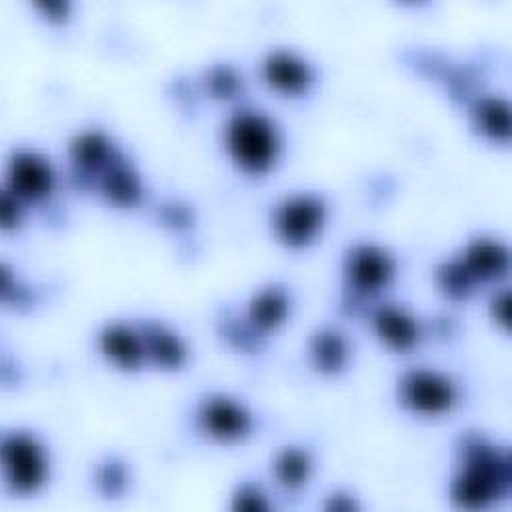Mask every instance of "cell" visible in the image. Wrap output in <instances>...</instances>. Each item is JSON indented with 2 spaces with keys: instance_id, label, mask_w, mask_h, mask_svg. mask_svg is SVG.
<instances>
[{
  "instance_id": "1",
  "label": "cell",
  "mask_w": 512,
  "mask_h": 512,
  "mask_svg": "<svg viewBox=\"0 0 512 512\" xmlns=\"http://www.w3.org/2000/svg\"><path fill=\"white\" fill-rule=\"evenodd\" d=\"M512 464L506 448L468 436L460 448V466L450 482V498L464 510H484L510 492Z\"/></svg>"
},
{
  "instance_id": "2",
  "label": "cell",
  "mask_w": 512,
  "mask_h": 512,
  "mask_svg": "<svg viewBox=\"0 0 512 512\" xmlns=\"http://www.w3.org/2000/svg\"><path fill=\"white\" fill-rule=\"evenodd\" d=\"M224 146L230 160L246 174L268 172L282 150L280 130L260 110H238L224 126Z\"/></svg>"
},
{
  "instance_id": "3",
  "label": "cell",
  "mask_w": 512,
  "mask_h": 512,
  "mask_svg": "<svg viewBox=\"0 0 512 512\" xmlns=\"http://www.w3.org/2000/svg\"><path fill=\"white\" fill-rule=\"evenodd\" d=\"M2 472L8 488L16 494L38 492L48 478V454L44 444L30 432H10L0 446Z\"/></svg>"
},
{
  "instance_id": "4",
  "label": "cell",
  "mask_w": 512,
  "mask_h": 512,
  "mask_svg": "<svg viewBox=\"0 0 512 512\" xmlns=\"http://www.w3.org/2000/svg\"><path fill=\"white\" fill-rule=\"evenodd\" d=\"M270 222L282 244L290 248L308 246L324 228L326 202L312 192L288 194L272 208Z\"/></svg>"
},
{
  "instance_id": "5",
  "label": "cell",
  "mask_w": 512,
  "mask_h": 512,
  "mask_svg": "<svg viewBox=\"0 0 512 512\" xmlns=\"http://www.w3.org/2000/svg\"><path fill=\"white\" fill-rule=\"evenodd\" d=\"M456 382L432 368H410L398 378L400 404L418 416H442L458 404Z\"/></svg>"
},
{
  "instance_id": "6",
  "label": "cell",
  "mask_w": 512,
  "mask_h": 512,
  "mask_svg": "<svg viewBox=\"0 0 512 512\" xmlns=\"http://www.w3.org/2000/svg\"><path fill=\"white\" fill-rule=\"evenodd\" d=\"M396 274L394 256L372 242L354 244L344 258L348 286L360 296H372L386 288Z\"/></svg>"
},
{
  "instance_id": "7",
  "label": "cell",
  "mask_w": 512,
  "mask_h": 512,
  "mask_svg": "<svg viewBox=\"0 0 512 512\" xmlns=\"http://www.w3.org/2000/svg\"><path fill=\"white\" fill-rule=\"evenodd\" d=\"M196 424L210 440L232 444L250 434L254 420L248 408L238 400L224 394H212L200 402Z\"/></svg>"
},
{
  "instance_id": "8",
  "label": "cell",
  "mask_w": 512,
  "mask_h": 512,
  "mask_svg": "<svg viewBox=\"0 0 512 512\" xmlns=\"http://www.w3.org/2000/svg\"><path fill=\"white\" fill-rule=\"evenodd\" d=\"M56 172L50 160L36 150H16L6 166V190L22 202H38L52 194Z\"/></svg>"
},
{
  "instance_id": "9",
  "label": "cell",
  "mask_w": 512,
  "mask_h": 512,
  "mask_svg": "<svg viewBox=\"0 0 512 512\" xmlns=\"http://www.w3.org/2000/svg\"><path fill=\"white\" fill-rule=\"evenodd\" d=\"M262 78L272 90L296 96L304 94L312 86L314 70L300 54L286 48H276L270 50L262 60Z\"/></svg>"
},
{
  "instance_id": "10",
  "label": "cell",
  "mask_w": 512,
  "mask_h": 512,
  "mask_svg": "<svg viewBox=\"0 0 512 512\" xmlns=\"http://www.w3.org/2000/svg\"><path fill=\"white\" fill-rule=\"evenodd\" d=\"M102 356L120 370H138L146 362L142 330L124 322H110L98 334Z\"/></svg>"
},
{
  "instance_id": "11",
  "label": "cell",
  "mask_w": 512,
  "mask_h": 512,
  "mask_svg": "<svg viewBox=\"0 0 512 512\" xmlns=\"http://www.w3.org/2000/svg\"><path fill=\"white\" fill-rule=\"evenodd\" d=\"M372 328L378 340L396 352L412 350L422 338V328L416 316L396 304L378 306L372 314Z\"/></svg>"
},
{
  "instance_id": "12",
  "label": "cell",
  "mask_w": 512,
  "mask_h": 512,
  "mask_svg": "<svg viewBox=\"0 0 512 512\" xmlns=\"http://www.w3.org/2000/svg\"><path fill=\"white\" fill-rule=\"evenodd\" d=\"M458 260L462 262L474 284H478L502 278L508 272L510 252L500 240L478 236L464 246V252Z\"/></svg>"
},
{
  "instance_id": "13",
  "label": "cell",
  "mask_w": 512,
  "mask_h": 512,
  "mask_svg": "<svg viewBox=\"0 0 512 512\" xmlns=\"http://www.w3.org/2000/svg\"><path fill=\"white\" fill-rule=\"evenodd\" d=\"M68 154H70L72 164L82 174H96V176L102 170H106L114 162V158L118 156L110 138L100 130L78 132L70 140Z\"/></svg>"
},
{
  "instance_id": "14",
  "label": "cell",
  "mask_w": 512,
  "mask_h": 512,
  "mask_svg": "<svg viewBox=\"0 0 512 512\" xmlns=\"http://www.w3.org/2000/svg\"><path fill=\"white\" fill-rule=\"evenodd\" d=\"M96 178L100 194L114 206H134L142 196V180L138 172L120 154Z\"/></svg>"
},
{
  "instance_id": "15",
  "label": "cell",
  "mask_w": 512,
  "mask_h": 512,
  "mask_svg": "<svg viewBox=\"0 0 512 512\" xmlns=\"http://www.w3.org/2000/svg\"><path fill=\"white\" fill-rule=\"evenodd\" d=\"M140 330L144 338L146 360L166 370L180 368L186 362V346L172 328L158 322H148Z\"/></svg>"
},
{
  "instance_id": "16",
  "label": "cell",
  "mask_w": 512,
  "mask_h": 512,
  "mask_svg": "<svg viewBox=\"0 0 512 512\" xmlns=\"http://www.w3.org/2000/svg\"><path fill=\"white\" fill-rule=\"evenodd\" d=\"M308 358L322 374L340 372L350 358L346 336L336 328H320L308 342Z\"/></svg>"
},
{
  "instance_id": "17",
  "label": "cell",
  "mask_w": 512,
  "mask_h": 512,
  "mask_svg": "<svg viewBox=\"0 0 512 512\" xmlns=\"http://www.w3.org/2000/svg\"><path fill=\"white\" fill-rule=\"evenodd\" d=\"M288 314H290V298L286 290L278 286H268L256 292L250 298L248 310H246V318L250 326L260 332L278 328L280 324L286 322Z\"/></svg>"
},
{
  "instance_id": "18",
  "label": "cell",
  "mask_w": 512,
  "mask_h": 512,
  "mask_svg": "<svg viewBox=\"0 0 512 512\" xmlns=\"http://www.w3.org/2000/svg\"><path fill=\"white\" fill-rule=\"evenodd\" d=\"M472 122L490 140L506 142L510 136V106L500 96H482L472 106Z\"/></svg>"
},
{
  "instance_id": "19",
  "label": "cell",
  "mask_w": 512,
  "mask_h": 512,
  "mask_svg": "<svg viewBox=\"0 0 512 512\" xmlns=\"http://www.w3.org/2000/svg\"><path fill=\"white\" fill-rule=\"evenodd\" d=\"M272 472L282 488L298 490L312 476V458L304 448L286 446L274 456Z\"/></svg>"
},
{
  "instance_id": "20",
  "label": "cell",
  "mask_w": 512,
  "mask_h": 512,
  "mask_svg": "<svg viewBox=\"0 0 512 512\" xmlns=\"http://www.w3.org/2000/svg\"><path fill=\"white\" fill-rule=\"evenodd\" d=\"M436 284L452 300L468 298L476 286L458 258L446 260L436 268Z\"/></svg>"
},
{
  "instance_id": "21",
  "label": "cell",
  "mask_w": 512,
  "mask_h": 512,
  "mask_svg": "<svg viewBox=\"0 0 512 512\" xmlns=\"http://www.w3.org/2000/svg\"><path fill=\"white\" fill-rule=\"evenodd\" d=\"M232 508L242 512H262V510H268L270 504L266 500V494L258 486L242 484L232 494Z\"/></svg>"
},
{
  "instance_id": "22",
  "label": "cell",
  "mask_w": 512,
  "mask_h": 512,
  "mask_svg": "<svg viewBox=\"0 0 512 512\" xmlns=\"http://www.w3.org/2000/svg\"><path fill=\"white\" fill-rule=\"evenodd\" d=\"M98 486L110 496H116L118 492H122V488L126 486V474H124L122 464H118L114 460L104 464L98 472Z\"/></svg>"
},
{
  "instance_id": "23",
  "label": "cell",
  "mask_w": 512,
  "mask_h": 512,
  "mask_svg": "<svg viewBox=\"0 0 512 512\" xmlns=\"http://www.w3.org/2000/svg\"><path fill=\"white\" fill-rule=\"evenodd\" d=\"M22 220V200L4 188L0 196V226L12 230Z\"/></svg>"
},
{
  "instance_id": "24",
  "label": "cell",
  "mask_w": 512,
  "mask_h": 512,
  "mask_svg": "<svg viewBox=\"0 0 512 512\" xmlns=\"http://www.w3.org/2000/svg\"><path fill=\"white\" fill-rule=\"evenodd\" d=\"M490 314H492L496 324L508 328V318H510V296H508V290H502V292H498L492 298Z\"/></svg>"
},
{
  "instance_id": "25",
  "label": "cell",
  "mask_w": 512,
  "mask_h": 512,
  "mask_svg": "<svg viewBox=\"0 0 512 512\" xmlns=\"http://www.w3.org/2000/svg\"><path fill=\"white\" fill-rule=\"evenodd\" d=\"M38 8L50 18V20H62L68 14V4L62 0H44L38 2Z\"/></svg>"
},
{
  "instance_id": "26",
  "label": "cell",
  "mask_w": 512,
  "mask_h": 512,
  "mask_svg": "<svg viewBox=\"0 0 512 512\" xmlns=\"http://www.w3.org/2000/svg\"><path fill=\"white\" fill-rule=\"evenodd\" d=\"M358 504L354 502L352 496L348 494H342V492H336L330 496V500L326 502V508L328 510H354Z\"/></svg>"
}]
</instances>
